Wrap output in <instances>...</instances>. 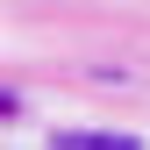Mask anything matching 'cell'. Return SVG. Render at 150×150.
<instances>
[{"label": "cell", "instance_id": "1", "mask_svg": "<svg viewBox=\"0 0 150 150\" xmlns=\"http://www.w3.org/2000/svg\"><path fill=\"white\" fill-rule=\"evenodd\" d=\"M50 150H143L136 136H107V129H64Z\"/></svg>", "mask_w": 150, "mask_h": 150}]
</instances>
